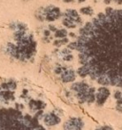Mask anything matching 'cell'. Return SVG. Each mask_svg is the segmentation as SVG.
Instances as JSON below:
<instances>
[{
	"label": "cell",
	"mask_w": 122,
	"mask_h": 130,
	"mask_svg": "<svg viewBox=\"0 0 122 130\" xmlns=\"http://www.w3.org/2000/svg\"><path fill=\"white\" fill-rule=\"evenodd\" d=\"M13 99H14V95H13L12 91L8 90V91L0 92V103H2V104L10 103Z\"/></svg>",
	"instance_id": "cell-7"
},
{
	"label": "cell",
	"mask_w": 122,
	"mask_h": 130,
	"mask_svg": "<svg viewBox=\"0 0 122 130\" xmlns=\"http://www.w3.org/2000/svg\"><path fill=\"white\" fill-rule=\"evenodd\" d=\"M73 89L75 92L80 102L93 103L95 101V90L89 84L84 82H78L73 84Z\"/></svg>",
	"instance_id": "cell-3"
},
{
	"label": "cell",
	"mask_w": 122,
	"mask_h": 130,
	"mask_svg": "<svg viewBox=\"0 0 122 130\" xmlns=\"http://www.w3.org/2000/svg\"><path fill=\"white\" fill-rule=\"evenodd\" d=\"M111 0H106V2H110ZM115 1H117V0H115ZM119 1H121V0H119Z\"/></svg>",
	"instance_id": "cell-12"
},
{
	"label": "cell",
	"mask_w": 122,
	"mask_h": 130,
	"mask_svg": "<svg viewBox=\"0 0 122 130\" xmlns=\"http://www.w3.org/2000/svg\"><path fill=\"white\" fill-rule=\"evenodd\" d=\"M95 130H114L111 126H102V127H98Z\"/></svg>",
	"instance_id": "cell-11"
},
{
	"label": "cell",
	"mask_w": 122,
	"mask_h": 130,
	"mask_svg": "<svg viewBox=\"0 0 122 130\" xmlns=\"http://www.w3.org/2000/svg\"><path fill=\"white\" fill-rule=\"evenodd\" d=\"M43 122L46 125L48 126H53L56 125L60 122V118L59 116H57L53 112H49V113L45 114L43 116Z\"/></svg>",
	"instance_id": "cell-6"
},
{
	"label": "cell",
	"mask_w": 122,
	"mask_h": 130,
	"mask_svg": "<svg viewBox=\"0 0 122 130\" xmlns=\"http://www.w3.org/2000/svg\"><path fill=\"white\" fill-rule=\"evenodd\" d=\"M78 74L103 85L122 87V10L108 9L87 23L76 42Z\"/></svg>",
	"instance_id": "cell-1"
},
{
	"label": "cell",
	"mask_w": 122,
	"mask_h": 130,
	"mask_svg": "<svg viewBox=\"0 0 122 130\" xmlns=\"http://www.w3.org/2000/svg\"><path fill=\"white\" fill-rule=\"evenodd\" d=\"M0 130H45L38 120L14 108L0 109Z\"/></svg>",
	"instance_id": "cell-2"
},
{
	"label": "cell",
	"mask_w": 122,
	"mask_h": 130,
	"mask_svg": "<svg viewBox=\"0 0 122 130\" xmlns=\"http://www.w3.org/2000/svg\"><path fill=\"white\" fill-rule=\"evenodd\" d=\"M110 96V90L106 87H101L97 90L95 94V101L98 105H103L106 102L107 99Z\"/></svg>",
	"instance_id": "cell-5"
},
{
	"label": "cell",
	"mask_w": 122,
	"mask_h": 130,
	"mask_svg": "<svg viewBox=\"0 0 122 130\" xmlns=\"http://www.w3.org/2000/svg\"><path fill=\"white\" fill-rule=\"evenodd\" d=\"M46 104L41 101H35L33 100L30 102V108L33 111H41L42 109H44Z\"/></svg>",
	"instance_id": "cell-8"
},
{
	"label": "cell",
	"mask_w": 122,
	"mask_h": 130,
	"mask_svg": "<svg viewBox=\"0 0 122 130\" xmlns=\"http://www.w3.org/2000/svg\"><path fill=\"white\" fill-rule=\"evenodd\" d=\"M84 122L80 118H71L64 123V130H82Z\"/></svg>",
	"instance_id": "cell-4"
},
{
	"label": "cell",
	"mask_w": 122,
	"mask_h": 130,
	"mask_svg": "<svg viewBox=\"0 0 122 130\" xmlns=\"http://www.w3.org/2000/svg\"><path fill=\"white\" fill-rule=\"evenodd\" d=\"M75 78V74L73 70H66L65 73L63 74L62 76V79L65 81V82H68V81H72Z\"/></svg>",
	"instance_id": "cell-9"
},
{
	"label": "cell",
	"mask_w": 122,
	"mask_h": 130,
	"mask_svg": "<svg viewBox=\"0 0 122 130\" xmlns=\"http://www.w3.org/2000/svg\"><path fill=\"white\" fill-rule=\"evenodd\" d=\"M114 98L116 100V110L119 112H122V92L116 91L114 93Z\"/></svg>",
	"instance_id": "cell-10"
}]
</instances>
